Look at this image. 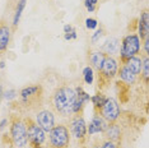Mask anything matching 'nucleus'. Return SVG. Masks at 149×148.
I'll use <instances>...</instances> for the list:
<instances>
[{"label": "nucleus", "instance_id": "nucleus-1", "mask_svg": "<svg viewBox=\"0 0 149 148\" xmlns=\"http://www.w3.org/2000/svg\"><path fill=\"white\" fill-rule=\"evenodd\" d=\"M75 101V89L70 86L59 87L51 96V105L54 110L61 116L73 115L72 110Z\"/></svg>", "mask_w": 149, "mask_h": 148}, {"label": "nucleus", "instance_id": "nucleus-2", "mask_svg": "<svg viewBox=\"0 0 149 148\" xmlns=\"http://www.w3.org/2000/svg\"><path fill=\"white\" fill-rule=\"evenodd\" d=\"M69 144H70V132L65 125H63V124L55 125L49 132L50 148H68Z\"/></svg>", "mask_w": 149, "mask_h": 148}, {"label": "nucleus", "instance_id": "nucleus-3", "mask_svg": "<svg viewBox=\"0 0 149 148\" xmlns=\"http://www.w3.org/2000/svg\"><path fill=\"white\" fill-rule=\"evenodd\" d=\"M141 50V40L139 38L136 33H130L125 36L121 41V49H120V56L121 60L125 61L131 56H135L140 52Z\"/></svg>", "mask_w": 149, "mask_h": 148}, {"label": "nucleus", "instance_id": "nucleus-4", "mask_svg": "<svg viewBox=\"0 0 149 148\" xmlns=\"http://www.w3.org/2000/svg\"><path fill=\"white\" fill-rule=\"evenodd\" d=\"M27 126V138L28 143L33 148H41V146L46 142V132L32 119H26Z\"/></svg>", "mask_w": 149, "mask_h": 148}, {"label": "nucleus", "instance_id": "nucleus-5", "mask_svg": "<svg viewBox=\"0 0 149 148\" xmlns=\"http://www.w3.org/2000/svg\"><path fill=\"white\" fill-rule=\"evenodd\" d=\"M10 138L12 142L15 147L23 148L28 144V138H27V126L26 121L21 119H15L12 123L10 126Z\"/></svg>", "mask_w": 149, "mask_h": 148}, {"label": "nucleus", "instance_id": "nucleus-6", "mask_svg": "<svg viewBox=\"0 0 149 148\" xmlns=\"http://www.w3.org/2000/svg\"><path fill=\"white\" fill-rule=\"evenodd\" d=\"M98 115H101L107 123H115L120 117V106L118 102L112 97H107L106 102L101 109L97 110Z\"/></svg>", "mask_w": 149, "mask_h": 148}, {"label": "nucleus", "instance_id": "nucleus-7", "mask_svg": "<svg viewBox=\"0 0 149 148\" xmlns=\"http://www.w3.org/2000/svg\"><path fill=\"white\" fill-rule=\"evenodd\" d=\"M117 70H118V64H117V60L112 58V56H106L104 59V63L102 65V68L98 70V83H102L103 80H111L115 75L117 74Z\"/></svg>", "mask_w": 149, "mask_h": 148}, {"label": "nucleus", "instance_id": "nucleus-8", "mask_svg": "<svg viewBox=\"0 0 149 148\" xmlns=\"http://www.w3.org/2000/svg\"><path fill=\"white\" fill-rule=\"evenodd\" d=\"M70 135L78 140H83L87 135V124L83 116L75 115L70 121Z\"/></svg>", "mask_w": 149, "mask_h": 148}, {"label": "nucleus", "instance_id": "nucleus-9", "mask_svg": "<svg viewBox=\"0 0 149 148\" xmlns=\"http://www.w3.org/2000/svg\"><path fill=\"white\" fill-rule=\"evenodd\" d=\"M36 123L46 133H49L55 126V115H54V112L51 110H41L36 115Z\"/></svg>", "mask_w": 149, "mask_h": 148}, {"label": "nucleus", "instance_id": "nucleus-10", "mask_svg": "<svg viewBox=\"0 0 149 148\" xmlns=\"http://www.w3.org/2000/svg\"><path fill=\"white\" fill-rule=\"evenodd\" d=\"M91 101V96L88 95L86 91H83L82 87H77L75 88V101H74L73 105V115H80L83 107L86 106L87 102Z\"/></svg>", "mask_w": 149, "mask_h": 148}, {"label": "nucleus", "instance_id": "nucleus-11", "mask_svg": "<svg viewBox=\"0 0 149 148\" xmlns=\"http://www.w3.org/2000/svg\"><path fill=\"white\" fill-rule=\"evenodd\" d=\"M107 125H108V123L106 120L101 115L96 114L93 116V119L91 120L89 125L87 126V134L93 135V134H97V133H104V130L107 129Z\"/></svg>", "mask_w": 149, "mask_h": 148}, {"label": "nucleus", "instance_id": "nucleus-12", "mask_svg": "<svg viewBox=\"0 0 149 148\" xmlns=\"http://www.w3.org/2000/svg\"><path fill=\"white\" fill-rule=\"evenodd\" d=\"M138 36L140 40H145L147 37H149V13L147 9L143 10V13L140 14L138 23Z\"/></svg>", "mask_w": 149, "mask_h": 148}, {"label": "nucleus", "instance_id": "nucleus-13", "mask_svg": "<svg viewBox=\"0 0 149 148\" xmlns=\"http://www.w3.org/2000/svg\"><path fill=\"white\" fill-rule=\"evenodd\" d=\"M10 36H12V29L9 24L1 22L0 23V52L5 51L10 42Z\"/></svg>", "mask_w": 149, "mask_h": 148}, {"label": "nucleus", "instance_id": "nucleus-14", "mask_svg": "<svg viewBox=\"0 0 149 148\" xmlns=\"http://www.w3.org/2000/svg\"><path fill=\"white\" fill-rule=\"evenodd\" d=\"M40 93H41V86L36 84V86H28L22 88L21 92H19V96L22 98V102L28 103L29 101H32L35 97L38 96Z\"/></svg>", "mask_w": 149, "mask_h": 148}, {"label": "nucleus", "instance_id": "nucleus-15", "mask_svg": "<svg viewBox=\"0 0 149 148\" xmlns=\"http://www.w3.org/2000/svg\"><path fill=\"white\" fill-rule=\"evenodd\" d=\"M104 135H106L107 140H111V142H117L121 137V128L118 124L115 123H108L107 129L104 130Z\"/></svg>", "mask_w": 149, "mask_h": 148}, {"label": "nucleus", "instance_id": "nucleus-16", "mask_svg": "<svg viewBox=\"0 0 149 148\" xmlns=\"http://www.w3.org/2000/svg\"><path fill=\"white\" fill-rule=\"evenodd\" d=\"M118 49H120V40L117 37H110V38H107V41L103 45V52L108 56H112L115 54H117Z\"/></svg>", "mask_w": 149, "mask_h": 148}, {"label": "nucleus", "instance_id": "nucleus-17", "mask_svg": "<svg viewBox=\"0 0 149 148\" xmlns=\"http://www.w3.org/2000/svg\"><path fill=\"white\" fill-rule=\"evenodd\" d=\"M117 74H118V77H120V79L126 83V84H134L135 80H136V75H135L125 64H123V65L118 68Z\"/></svg>", "mask_w": 149, "mask_h": 148}, {"label": "nucleus", "instance_id": "nucleus-18", "mask_svg": "<svg viewBox=\"0 0 149 148\" xmlns=\"http://www.w3.org/2000/svg\"><path fill=\"white\" fill-rule=\"evenodd\" d=\"M106 54L103 51H93L91 52L89 55V61H91V68L92 69H96V70H100L102 68L103 63H104V59H106Z\"/></svg>", "mask_w": 149, "mask_h": 148}, {"label": "nucleus", "instance_id": "nucleus-19", "mask_svg": "<svg viewBox=\"0 0 149 148\" xmlns=\"http://www.w3.org/2000/svg\"><path fill=\"white\" fill-rule=\"evenodd\" d=\"M124 64L127 66L129 69L133 72L135 75H138V74H140L141 72V65H143V59L139 58V56H131V58H129L127 60H125Z\"/></svg>", "mask_w": 149, "mask_h": 148}, {"label": "nucleus", "instance_id": "nucleus-20", "mask_svg": "<svg viewBox=\"0 0 149 148\" xmlns=\"http://www.w3.org/2000/svg\"><path fill=\"white\" fill-rule=\"evenodd\" d=\"M26 3H27V0H18V3H17L14 17H13V26L14 27L18 26L19 21H21L22 13H23V10H24V8H26Z\"/></svg>", "mask_w": 149, "mask_h": 148}, {"label": "nucleus", "instance_id": "nucleus-21", "mask_svg": "<svg viewBox=\"0 0 149 148\" xmlns=\"http://www.w3.org/2000/svg\"><path fill=\"white\" fill-rule=\"evenodd\" d=\"M106 100H107V97L103 96L102 93H97V95H94V96L91 97V101H92V103H93V106H94V109H96V111L103 106V103L106 102Z\"/></svg>", "mask_w": 149, "mask_h": 148}, {"label": "nucleus", "instance_id": "nucleus-22", "mask_svg": "<svg viewBox=\"0 0 149 148\" xmlns=\"http://www.w3.org/2000/svg\"><path fill=\"white\" fill-rule=\"evenodd\" d=\"M140 74H143L145 83L148 84V80H149V58H148V55H144V58H143V65H141Z\"/></svg>", "mask_w": 149, "mask_h": 148}, {"label": "nucleus", "instance_id": "nucleus-23", "mask_svg": "<svg viewBox=\"0 0 149 148\" xmlns=\"http://www.w3.org/2000/svg\"><path fill=\"white\" fill-rule=\"evenodd\" d=\"M83 79L87 84H92L93 80H94V73H93V69L91 66H86L83 69Z\"/></svg>", "mask_w": 149, "mask_h": 148}, {"label": "nucleus", "instance_id": "nucleus-24", "mask_svg": "<svg viewBox=\"0 0 149 148\" xmlns=\"http://www.w3.org/2000/svg\"><path fill=\"white\" fill-rule=\"evenodd\" d=\"M97 3L98 0H84V6H86L89 13H93L97 8Z\"/></svg>", "mask_w": 149, "mask_h": 148}, {"label": "nucleus", "instance_id": "nucleus-25", "mask_svg": "<svg viewBox=\"0 0 149 148\" xmlns=\"http://www.w3.org/2000/svg\"><path fill=\"white\" fill-rule=\"evenodd\" d=\"M17 91L15 89H8V91H5L4 93H3V97L6 100V101H12V100H14L15 97H17Z\"/></svg>", "mask_w": 149, "mask_h": 148}, {"label": "nucleus", "instance_id": "nucleus-26", "mask_svg": "<svg viewBox=\"0 0 149 148\" xmlns=\"http://www.w3.org/2000/svg\"><path fill=\"white\" fill-rule=\"evenodd\" d=\"M86 27L88 29H96L98 27V21L94 18H87L86 19Z\"/></svg>", "mask_w": 149, "mask_h": 148}, {"label": "nucleus", "instance_id": "nucleus-27", "mask_svg": "<svg viewBox=\"0 0 149 148\" xmlns=\"http://www.w3.org/2000/svg\"><path fill=\"white\" fill-rule=\"evenodd\" d=\"M102 36H103V29H101V28L97 29V31L92 35V42H93V43H97L98 41H100V38H101Z\"/></svg>", "mask_w": 149, "mask_h": 148}, {"label": "nucleus", "instance_id": "nucleus-28", "mask_svg": "<svg viewBox=\"0 0 149 148\" xmlns=\"http://www.w3.org/2000/svg\"><path fill=\"white\" fill-rule=\"evenodd\" d=\"M77 37H78V35H77L75 31H73L72 33H65V35H64V38H65L66 41H70V40H75Z\"/></svg>", "mask_w": 149, "mask_h": 148}, {"label": "nucleus", "instance_id": "nucleus-29", "mask_svg": "<svg viewBox=\"0 0 149 148\" xmlns=\"http://www.w3.org/2000/svg\"><path fill=\"white\" fill-rule=\"evenodd\" d=\"M101 148H117L116 144H115L113 142H111V140H106L102 146H101Z\"/></svg>", "mask_w": 149, "mask_h": 148}, {"label": "nucleus", "instance_id": "nucleus-30", "mask_svg": "<svg viewBox=\"0 0 149 148\" xmlns=\"http://www.w3.org/2000/svg\"><path fill=\"white\" fill-rule=\"evenodd\" d=\"M143 46H144V55H148L149 54V37H147V38L144 40Z\"/></svg>", "mask_w": 149, "mask_h": 148}, {"label": "nucleus", "instance_id": "nucleus-31", "mask_svg": "<svg viewBox=\"0 0 149 148\" xmlns=\"http://www.w3.org/2000/svg\"><path fill=\"white\" fill-rule=\"evenodd\" d=\"M73 31H75L73 26H70V24H65V26H64V33H72Z\"/></svg>", "mask_w": 149, "mask_h": 148}, {"label": "nucleus", "instance_id": "nucleus-32", "mask_svg": "<svg viewBox=\"0 0 149 148\" xmlns=\"http://www.w3.org/2000/svg\"><path fill=\"white\" fill-rule=\"evenodd\" d=\"M6 124H8V119H3L1 123H0V130L4 129V128L6 126Z\"/></svg>", "mask_w": 149, "mask_h": 148}, {"label": "nucleus", "instance_id": "nucleus-33", "mask_svg": "<svg viewBox=\"0 0 149 148\" xmlns=\"http://www.w3.org/2000/svg\"><path fill=\"white\" fill-rule=\"evenodd\" d=\"M5 68V63L4 61H0V69H4Z\"/></svg>", "mask_w": 149, "mask_h": 148}, {"label": "nucleus", "instance_id": "nucleus-34", "mask_svg": "<svg viewBox=\"0 0 149 148\" xmlns=\"http://www.w3.org/2000/svg\"><path fill=\"white\" fill-rule=\"evenodd\" d=\"M101 146H102V144H101ZM101 146H100V144H97V146H94L93 148H101Z\"/></svg>", "mask_w": 149, "mask_h": 148}]
</instances>
